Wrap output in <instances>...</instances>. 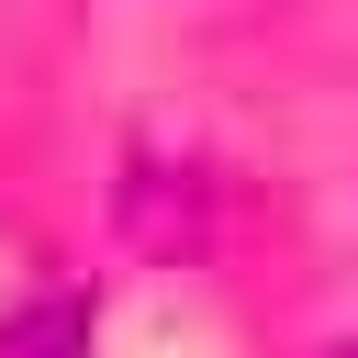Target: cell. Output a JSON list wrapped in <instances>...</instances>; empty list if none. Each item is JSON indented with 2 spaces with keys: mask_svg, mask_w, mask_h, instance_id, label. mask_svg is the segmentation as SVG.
Instances as JSON below:
<instances>
[{
  "mask_svg": "<svg viewBox=\"0 0 358 358\" xmlns=\"http://www.w3.org/2000/svg\"><path fill=\"white\" fill-rule=\"evenodd\" d=\"M347 358H358V347H347Z\"/></svg>",
  "mask_w": 358,
  "mask_h": 358,
  "instance_id": "obj_1",
  "label": "cell"
}]
</instances>
